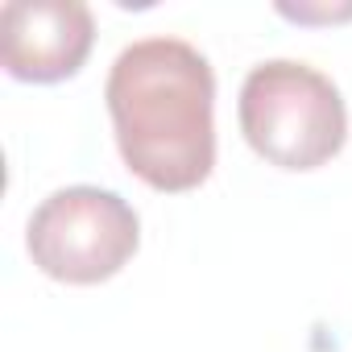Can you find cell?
<instances>
[{
    "mask_svg": "<svg viewBox=\"0 0 352 352\" xmlns=\"http://www.w3.org/2000/svg\"><path fill=\"white\" fill-rule=\"evenodd\" d=\"M108 116L124 166L153 191H195L216 166V75L179 38H141L108 71Z\"/></svg>",
    "mask_w": 352,
    "mask_h": 352,
    "instance_id": "1",
    "label": "cell"
},
{
    "mask_svg": "<svg viewBox=\"0 0 352 352\" xmlns=\"http://www.w3.org/2000/svg\"><path fill=\"white\" fill-rule=\"evenodd\" d=\"M241 133L270 166L315 170L344 149L348 108L323 71L294 58H270L245 75Z\"/></svg>",
    "mask_w": 352,
    "mask_h": 352,
    "instance_id": "2",
    "label": "cell"
},
{
    "mask_svg": "<svg viewBox=\"0 0 352 352\" xmlns=\"http://www.w3.org/2000/svg\"><path fill=\"white\" fill-rule=\"evenodd\" d=\"M137 241H141L137 212L116 191L100 187L54 191L50 199L38 204L25 228L34 265L71 286H96L120 274L124 261L137 253Z\"/></svg>",
    "mask_w": 352,
    "mask_h": 352,
    "instance_id": "3",
    "label": "cell"
},
{
    "mask_svg": "<svg viewBox=\"0 0 352 352\" xmlns=\"http://www.w3.org/2000/svg\"><path fill=\"white\" fill-rule=\"evenodd\" d=\"M96 42V17L79 0H9L0 9V58L13 79H71Z\"/></svg>",
    "mask_w": 352,
    "mask_h": 352,
    "instance_id": "4",
    "label": "cell"
}]
</instances>
